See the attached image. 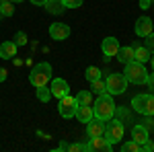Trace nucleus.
Masks as SVG:
<instances>
[{
    "label": "nucleus",
    "instance_id": "obj_18",
    "mask_svg": "<svg viewBox=\"0 0 154 152\" xmlns=\"http://www.w3.org/2000/svg\"><path fill=\"white\" fill-rule=\"evenodd\" d=\"M115 58H117V62H121V64L131 62V60H134V47H131V45H121Z\"/></svg>",
    "mask_w": 154,
    "mask_h": 152
},
{
    "label": "nucleus",
    "instance_id": "obj_13",
    "mask_svg": "<svg viewBox=\"0 0 154 152\" xmlns=\"http://www.w3.org/2000/svg\"><path fill=\"white\" fill-rule=\"evenodd\" d=\"M103 134H105V121L93 117L86 123V138H95V136H103Z\"/></svg>",
    "mask_w": 154,
    "mask_h": 152
},
{
    "label": "nucleus",
    "instance_id": "obj_25",
    "mask_svg": "<svg viewBox=\"0 0 154 152\" xmlns=\"http://www.w3.org/2000/svg\"><path fill=\"white\" fill-rule=\"evenodd\" d=\"M49 97H51V91H49L48 86H41V88H37V99H39L41 103H48Z\"/></svg>",
    "mask_w": 154,
    "mask_h": 152
},
{
    "label": "nucleus",
    "instance_id": "obj_8",
    "mask_svg": "<svg viewBox=\"0 0 154 152\" xmlns=\"http://www.w3.org/2000/svg\"><path fill=\"white\" fill-rule=\"evenodd\" d=\"M49 91H51V97L62 99V97L70 95V84L64 80V78H51L49 80Z\"/></svg>",
    "mask_w": 154,
    "mask_h": 152
},
{
    "label": "nucleus",
    "instance_id": "obj_11",
    "mask_svg": "<svg viewBox=\"0 0 154 152\" xmlns=\"http://www.w3.org/2000/svg\"><path fill=\"white\" fill-rule=\"evenodd\" d=\"M49 35L56 41H64V39L70 37V27L66 23H51L49 25Z\"/></svg>",
    "mask_w": 154,
    "mask_h": 152
},
{
    "label": "nucleus",
    "instance_id": "obj_27",
    "mask_svg": "<svg viewBox=\"0 0 154 152\" xmlns=\"http://www.w3.org/2000/svg\"><path fill=\"white\" fill-rule=\"evenodd\" d=\"M82 2H84V0H62L64 8H80Z\"/></svg>",
    "mask_w": 154,
    "mask_h": 152
},
{
    "label": "nucleus",
    "instance_id": "obj_33",
    "mask_svg": "<svg viewBox=\"0 0 154 152\" xmlns=\"http://www.w3.org/2000/svg\"><path fill=\"white\" fill-rule=\"evenodd\" d=\"M146 84H148V88H152V91H154V72H152V74H148V80H146Z\"/></svg>",
    "mask_w": 154,
    "mask_h": 152
},
{
    "label": "nucleus",
    "instance_id": "obj_2",
    "mask_svg": "<svg viewBox=\"0 0 154 152\" xmlns=\"http://www.w3.org/2000/svg\"><path fill=\"white\" fill-rule=\"evenodd\" d=\"M51 64L49 62H39L33 66V70L29 72V82L35 86V88H41V86H49V80H51Z\"/></svg>",
    "mask_w": 154,
    "mask_h": 152
},
{
    "label": "nucleus",
    "instance_id": "obj_38",
    "mask_svg": "<svg viewBox=\"0 0 154 152\" xmlns=\"http://www.w3.org/2000/svg\"><path fill=\"white\" fill-rule=\"evenodd\" d=\"M11 2H17V4H19V2H25V0H11Z\"/></svg>",
    "mask_w": 154,
    "mask_h": 152
},
{
    "label": "nucleus",
    "instance_id": "obj_14",
    "mask_svg": "<svg viewBox=\"0 0 154 152\" xmlns=\"http://www.w3.org/2000/svg\"><path fill=\"white\" fill-rule=\"evenodd\" d=\"M131 140H136L142 146L146 140H150V132L144 128L142 123H134V126H131Z\"/></svg>",
    "mask_w": 154,
    "mask_h": 152
},
{
    "label": "nucleus",
    "instance_id": "obj_19",
    "mask_svg": "<svg viewBox=\"0 0 154 152\" xmlns=\"http://www.w3.org/2000/svg\"><path fill=\"white\" fill-rule=\"evenodd\" d=\"M14 14V2L0 0V17H12Z\"/></svg>",
    "mask_w": 154,
    "mask_h": 152
},
{
    "label": "nucleus",
    "instance_id": "obj_37",
    "mask_svg": "<svg viewBox=\"0 0 154 152\" xmlns=\"http://www.w3.org/2000/svg\"><path fill=\"white\" fill-rule=\"evenodd\" d=\"M150 64H152V70H154V54L150 56Z\"/></svg>",
    "mask_w": 154,
    "mask_h": 152
},
{
    "label": "nucleus",
    "instance_id": "obj_20",
    "mask_svg": "<svg viewBox=\"0 0 154 152\" xmlns=\"http://www.w3.org/2000/svg\"><path fill=\"white\" fill-rule=\"evenodd\" d=\"M101 74H103L101 68H97V66H88V68L84 70V78H86L88 82H93V80H99V78H101Z\"/></svg>",
    "mask_w": 154,
    "mask_h": 152
},
{
    "label": "nucleus",
    "instance_id": "obj_24",
    "mask_svg": "<svg viewBox=\"0 0 154 152\" xmlns=\"http://www.w3.org/2000/svg\"><path fill=\"white\" fill-rule=\"evenodd\" d=\"M121 150L123 152H142V146L138 144L136 140H131V142H125V144H121Z\"/></svg>",
    "mask_w": 154,
    "mask_h": 152
},
{
    "label": "nucleus",
    "instance_id": "obj_31",
    "mask_svg": "<svg viewBox=\"0 0 154 152\" xmlns=\"http://www.w3.org/2000/svg\"><path fill=\"white\" fill-rule=\"evenodd\" d=\"M152 150H154V144H152L150 140H146V142L142 144V152H152Z\"/></svg>",
    "mask_w": 154,
    "mask_h": 152
},
{
    "label": "nucleus",
    "instance_id": "obj_17",
    "mask_svg": "<svg viewBox=\"0 0 154 152\" xmlns=\"http://www.w3.org/2000/svg\"><path fill=\"white\" fill-rule=\"evenodd\" d=\"M150 56H152V54L148 51V47H146V45H138V43L134 45V60H136V62L146 64V62L150 60Z\"/></svg>",
    "mask_w": 154,
    "mask_h": 152
},
{
    "label": "nucleus",
    "instance_id": "obj_5",
    "mask_svg": "<svg viewBox=\"0 0 154 152\" xmlns=\"http://www.w3.org/2000/svg\"><path fill=\"white\" fill-rule=\"evenodd\" d=\"M128 78L123 76V74H119V72H111V74H107L105 78V86H107V93L109 95H123L125 93V88H128Z\"/></svg>",
    "mask_w": 154,
    "mask_h": 152
},
{
    "label": "nucleus",
    "instance_id": "obj_26",
    "mask_svg": "<svg viewBox=\"0 0 154 152\" xmlns=\"http://www.w3.org/2000/svg\"><path fill=\"white\" fill-rule=\"evenodd\" d=\"M14 43L21 47V45H27L29 43V39H27V33L25 31H17V35H14Z\"/></svg>",
    "mask_w": 154,
    "mask_h": 152
},
{
    "label": "nucleus",
    "instance_id": "obj_10",
    "mask_svg": "<svg viewBox=\"0 0 154 152\" xmlns=\"http://www.w3.org/2000/svg\"><path fill=\"white\" fill-rule=\"evenodd\" d=\"M113 144L107 140L105 136H95V138H88V152L93 150H105V152H113Z\"/></svg>",
    "mask_w": 154,
    "mask_h": 152
},
{
    "label": "nucleus",
    "instance_id": "obj_23",
    "mask_svg": "<svg viewBox=\"0 0 154 152\" xmlns=\"http://www.w3.org/2000/svg\"><path fill=\"white\" fill-rule=\"evenodd\" d=\"M91 91L95 95H103V93H107V86H105V80H93L91 82Z\"/></svg>",
    "mask_w": 154,
    "mask_h": 152
},
{
    "label": "nucleus",
    "instance_id": "obj_4",
    "mask_svg": "<svg viewBox=\"0 0 154 152\" xmlns=\"http://www.w3.org/2000/svg\"><path fill=\"white\" fill-rule=\"evenodd\" d=\"M130 105L140 115H154V95H136Z\"/></svg>",
    "mask_w": 154,
    "mask_h": 152
},
{
    "label": "nucleus",
    "instance_id": "obj_7",
    "mask_svg": "<svg viewBox=\"0 0 154 152\" xmlns=\"http://www.w3.org/2000/svg\"><path fill=\"white\" fill-rule=\"evenodd\" d=\"M76 107H78V103H76V97L66 95V97L58 99V111H60V115L64 117V119H70V117H74V113H76Z\"/></svg>",
    "mask_w": 154,
    "mask_h": 152
},
{
    "label": "nucleus",
    "instance_id": "obj_1",
    "mask_svg": "<svg viewBox=\"0 0 154 152\" xmlns=\"http://www.w3.org/2000/svg\"><path fill=\"white\" fill-rule=\"evenodd\" d=\"M93 115L101 121H109L115 115V103H113V95L103 93L97 97V101L93 103Z\"/></svg>",
    "mask_w": 154,
    "mask_h": 152
},
{
    "label": "nucleus",
    "instance_id": "obj_30",
    "mask_svg": "<svg viewBox=\"0 0 154 152\" xmlns=\"http://www.w3.org/2000/svg\"><path fill=\"white\" fill-rule=\"evenodd\" d=\"M146 47H148V51H150V54H154V31L146 37Z\"/></svg>",
    "mask_w": 154,
    "mask_h": 152
},
{
    "label": "nucleus",
    "instance_id": "obj_6",
    "mask_svg": "<svg viewBox=\"0 0 154 152\" xmlns=\"http://www.w3.org/2000/svg\"><path fill=\"white\" fill-rule=\"evenodd\" d=\"M123 129H125L123 128V121H119L117 117L113 115L109 121H105V134H103V136L115 146V144L121 142V138H123Z\"/></svg>",
    "mask_w": 154,
    "mask_h": 152
},
{
    "label": "nucleus",
    "instance_id": "obj_32",
    "mask_svg": "<svg viewBox=\"0 0 154 152\" xmlns=\"http://www.w3.org/2000/svg\"><path fill=\"white\" fill-rule=\"evenodd\" d=\"M150 6H152V0H140V8L142 11H148Z\"/></svg>",
    "mask_w": 154,
    "mask_h": 152
},
{
    "label": "nucleus",
    "instance_id": "obj_16",
    "mask_svg": "<svg viewBox=\"0 0 154 152\" xmlns=\"http://www.w3.org/2000/svg\"><path fill=\"white\" fill-rule=\"evenodd\" d=\"M17 43L14 41H4V43H0V58L2 60H12L17 56Z\"/></svg>",
    "mask_w": 154,
    "mask_h": 152
},
{
    "label": "nucleus",
    "instance_id": "obj_28",
    "mask_svg": "<svg viewBox=\"0 0 154 152\" xmlns=\"http://www.w3.org/2000/svg\"><path fill=\"white\" fill-rule=\"evenodd\" d=\"M68 150L70 152H80V150H88V142L84 144V142H76V144H70L68 146Z\"/></svg>",
    "mask_w": 154,
    "mask_h": 152
},
{
    "label": "nucleus",
    "instance_id": "obj_9",
    "mask_svg": "<svg viewBox=\"0 0 154 152\" xmlns=\"http://www.w3.org/2000/svg\"><path fill=\"white\" fill-rule=\"evenodd\" d=\"M119 39H115V37H105L103 39V43H101V51H103V56H105V60L109 58H115L119 51Z\"/></svg>",
    "mask_w": 154,
    "mask_h": 152
},
{
    "label": "nucleus",
    "instance_id": "obj_15",
    "mask_svg": "<svg viewBox=\"0 0 154 152\" xmlns=\"http://www.w3.org/2000/svg\"><path fill=\"white\" fill-rule=\"evenodd\" d=\"M74 117H76L78 121H82L84 126H86V123H88V121L95 117V115H93V105H78V107H76V113H74Z\"/></svg>",
    "mask_w": 154,
    "mask_h": 152
},
{
    "label": "nucleus",
    "instance_id": "obj_29",
    "mask_svg": "<svg viewBox=\"0 0 154 152\" xmlns=\"http://www.w3.org/2000/svg\"><path fill=\"white\" fill-rule=\"evenodd\" d=\"M142 126L146 129H148V132H150V129L154 128V119H152V115H144V119H142Z\"/></svg>",
    "mask_w": 154,
    "mask_h": 152
},
{
    "label": "nucleus",
    "instance_id": "obj_22",
    "mask_svg": "<svg viewBox=\"0 0 154 152\" xmlns=\"http://www.w3.org/2000/svg\"><path fill=\"white\" fill-rule=\"evenodd\" d=\"M76 103L78 105H93V93L91 91H80L76 95Z\"/></svg>",
    "mask_w": 154,
    "mask_h": 152
},
{
    "label": "nucleus",
    "instance_id": "obj_12",
    "mask_svg": "<svg viewBox=\"0 0 154 152\" xmlns=\"http://www.w3.org/2000/svg\"><path fill=\"white\" fill-rule=\"evenodd\" d=\"M136 35L138 37H148L150 33L154 31V25H152V19L150 17H140L138 21H136Z\"/></svg>",
    "mask_w": 154,
    "mask_h": 152
},
{
    "label": "nucleus",
    "instance_id": "obj_34",
    "mask_svg": "<svg viewBox=\"0 0 154 152\" xmlns=\"http://www.w3.org/2000/svg\"><path fill=\"white\" fill-rule=\"evenodd\" d=\"M6 76H8V70H6V68H0V82L6 80Z\"/></svg>",
    "mask_w": 154,
    "mask_h": 152
},
{
    "label": "nucleus",
    "instance_id": "obj_36",
    "mask_svg": "<svg viewBox=\"0 0 154 152\" xmlns=\"http://www.w3.org/2000/svg\"><path fill=\"white\" fill-rule=\"evenodd\" d=\"M31 2H33L35 6H45V4H48L49 0H31Z\"/></svg>",
    "mask_w": 154,
    "mask_h": 152
},
{
    "label": "nucleus",
    "instance_id": "obj_3",
    "mask_svg": "<svg viewBox=\"0 0 154 152\" xmlns=\"http://www.w3.org/2000/svg\"><path fill=\"white\" fill-rule=\"evenodd\" d=\"M123 66H125L123 68V76L128 78V82H131V84H146V80H148V70L144 68V64L131 60V62L123 64Z\"/></svg>",
    "mask_w": 154,
    "mask_h": 152
},
{
    "label": "nucleus",
    "instance_id": "obj_21",
    "mask_svg": "<svg viewBox=\"0 0 154 152\" xmlns=\"http://www.w3.org/2000/svg\"><path fill=\"white\" fill-rule=\"evenodd\" d=\"M45 8H48L51 14H62V12L66 11L64 4H62V0H49L48 4H45Z\"/></svg>",
    "mask_w": 154,
    "mask_h": 152
},
{
    "label": "nucleus",
    "instance_id": "obj_35",
    "mask_svg": "<svg viewBox=\"0 0 154 152\" xmlns=\"http://www.w3.org/2000/svg\"><path fill=\"white\" fill-rule=\"evenodd\" d=\"M68 146H70L68 142H60V144H58V148H56V150H68Z\"/></svg>",
    "mask_w": 154,
    "mask_h": 152
}]
</instances>
